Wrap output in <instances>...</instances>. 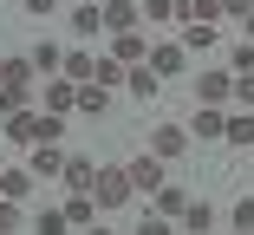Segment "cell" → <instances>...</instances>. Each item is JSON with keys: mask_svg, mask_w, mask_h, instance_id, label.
<instances>
[{"mask_svg": "<svg viewBox=\"0 0 254 235\" xmlns=\"http://www.w3.org/2000/svg\"><path fill=\"white\" fill-rule=\"evenodd\" d=\"M53 7H59V0H26V13H33V20H46Z\"/></svg>", "mask_w": 254, "mask_h": 235, "instance_id": "32", "label": "cell"}, {"mask_svg": "<svg viewBox=\"0 0 254 235\" xmlns=\"http://www.w3.org/2000/svg\"><path fill=\"white\" fill-rule=\"evenodd\" d=\"M105 105H111V85L78 78V105H72V111H85V118H105Z\"/></svg>", "mask_w": 254, "mask_h": 235, "instance_id": "5", "label": "cell"}, {"mask_svg": "<svg viewBox=\"0 0 254 235\" xmlns=\"http://www.w3.org/2000/svg\"><path fill=\"white\" fill-rule=\"evenodd\" d=\"M235 105L254 111V72H235Z\"/></svg>", "mask_w": 254, "mask_h": 235, "instance_id": "29", "label": "cell"}, {"mask_svg": "<svg viewBox=\"0 0 254 235\" xmlns=\"http://www.w3.org/2000/svg\"><path fill=\"white\" fill-rule=\"evenodd\" d=\"M157 85H163V78L150 72L143 59H137V66H124V91H130V98H157Z\"/></svg>", "mask_w": 254, "mask_h": 235, "instance_id": "10", "label": "cell"}, {"mask_svg": "<svg viewBox=\"0 0 254 235\" xmlns=\"http://www.w3.org/2000/svg\"><path fill=\"white\" fill-rule=\"evenodd\" d=\"M59 176H65V190H91L98 163H91V157H65V170H59Z\"/></svg>", "mask_w": 254, "mask_h": 235, "instance_id": "20", "label": "cell"}, {"mask_svg": "<svg viewBox=\"0 0 254 235\" xmlns=\"http://www.w3.org/2000/svg\"><path fill=\"white\" fill-rule=\"evenodd\" d=\"M228 72H254V46H228Z\"/></svg>", "mask_w": 254, "mask_h": 235, "instance_id": "28", "label": "cell"}, {"mask_svg": "<svg viewBox=\"0 0 254 235\" xmlns=\"http://www.w3.org/2000/svg\"><path fill=\"white\" fill-rule=\"evenodd\" d=\"M20 229H26V216H20L13 196H7V203H0V235H20Z\"/></svg>", "mask_w": 254, "mask_h": 235, "instance_id": "24", "label": "cell"}, {"mask_svg": "<svg viewBox=\"0 0 254 235\" xmlns=\"http://www.w3.org/2000/svg\"><path fill=\"white\" fill-rule=\"evenodd\" d=\"M72 33H78V39H98V33H105V13H98V0L72 7Z\"/></svg>", "mask_w": 254, "mask_h": 235, "instance_id": "16", "label": "cell"}, {"mask_svg": "<svg viewBox=\"0 0 254 235\" xmlns=\"http://www.w3.org/2000/svg\"><path fill=\"white\" fill-rule=\"evenodd\" d=\"M137 235H170V216H157V209L137 216Z\"/></svg>", "mask_w": 254, "mask_h": 235, "instance_id": "27", "label": "cell"}, {"mask_svg": "<svg viewBox=\"0 0 254 235\" xmlns=\"http://www.w3.org/2000/svg\"><path fill=\"white\" fill-rule=\"evenodd\" d=\"M241 26H248V39H254V7H248V13H241Z\"/></svg>", "mask_w": 254, "mask_h": 235, "instance_id": "33", "label": "cell"}, {"mask_svg": "<svg viewBox=\"0 0 254 235\" xmlns=\"http://www.w3.org/2000/svg\"><path fill=\"white\" fill-rule=\"evenodd\" d=\"M195 98H202V105H228V98H235V72H228V66H209V72L195 78Z\"/></svg>", "mask_w": 254, "mask_h": 235, "instance_id": "2", "label": "cell"}, {"mask_svg": "<svg viewBox=\"0 0 254 235\" xmlns=\"http://www.w3.org/2000/svg\"><path fill=\"white\" fill-rule=\"evenodd\" d=\"M39 105H46V111H59V118H65V111H72V105H78V85H72V78H65V72H59V78H53V85H46V91H39Z\"/></svg>", "mask_w": 254, "mask_h": 235, "instance_id": "4", "label": "cell"}, {"mask_svg": "<svg viewBox=\"0 0 254 235\" xmlns=\"http://www.w3.org/2000/svg\"><path fill=\"white\" fill-rule=\"evenodd\" d=\"M150 151H157L163 163L183 157V151H189V124H157V131H150Z\"/></svg>", "mask_w": 254, "mask_h": 235, "instance_id": "3", "label": "cell"}, {"mask_svg": "<svg viewBox=\"0 0 254 235\" xmlns=\"http://www.w3.org/2000/svg\"><path fill=\"white\" fill-rule=\"evenodd\" d=\"M98 222V203H91V190H72V203H65V229H91Z\"/></svg>", "mask_w": 254, "mask_h": 235, "instance_id": "13", "label": "cell"}, {"mask_svg": "<svg viewBox=\"0 0 254 235\" xmlns=\"http://www.w3.org/2000/svg\"><path fill=\"white\" fill-rule=\"evenodd\" d=\"M150 203H157V216H183V203H189V190H176V183H157V190H150Z\"/></svg>", "mask_w": 254, "mask_h": 235, "instance_id": "18", "label": "cell"}, {"mask_svg": "<svg viewBox=\"0 0 254 235\" xmlns=\"http://www.w3.org/2000/svg\"><path fill=\"white\" fill-rule=\"evenodd\" d=\"M7 137H13V144H39V111H7Z\"/></svg>", "mask_w": 254, "mask_h": 235, "instance_id": "12", "label": "cell"}, {"mask_svg": "<svg viewBox=\"0 0 254 235\" xmlns=\"http://www.w3.org/2000/svg\"><path fill=\"white\" fill-rule=\"evenodd\" d=\"M183 46L209 53V46H222V26H215V20H189V26H183Z\"/></svg>", "mask_w": 254, "mask_h": 235, "instance_id": "15", "label": "cell"}, {"mask_svg": "<svg viewBox=\"0 0 254 235\" xmlns=\"http://www.w3.org/2000/svg\"><path fill=\"white\" fill-rule=\"evenodd\" d=\"M130 170V183H137V190H157V183H163V157L157 151H150V157H137V163H124Z\"/></svg>", "mask_w": 254, "mask_h": 235, "instance_id": "14", "label": "cell"}, {"mask_svg": "<svg viewBox=\"0 0 254 235\" xmlns=\"http://www.w3.org/2000/svg\"><path fill=\"white\" fill-rule=\"evenodd\" d=\"M176 229H189V235H209V229H215V209L189 196V203H183V216H176Z\"/></svg>", "mask_w": 254, "mask_h": 235, "instance_id": "11", "label": "cell"}, {"mask_svg": "<svg viewBox=\"0 0 254 235\" xmlns=\"http://www.w3.org/2000/svg\"><path fill=\"white\" fill-rule=\"evenodd\" d=\"M26 59H33V72H59V59H65V53H59V46H33Z\"/></svg>", "mask_w": 254, "mask_h": 235, "instance_id": "23", "label": "cell"}, {"mask_svg": "<svg viewBox=\"0 0 254 235\" xmlns=\"http://www.w3.org/2000/svg\"><path fill=\"white\" fill-rule=\"evenodd\" d=\"M143 53H150V39H143L137 26H130V33H111V59H118V66H137Z\"/></svg>", "mask_w": 254, "mask_h": 235, "instance_id": "7", "label": "cell"}, {"mask_svg": "<svg viewBox=\"0 0 254 235\" xmlns=\"http://www.w3.org/2000/svg\"><path fill=\"white\" fill-rule=\"evenodd\" d=\"M33 229H39V235H59V229H65V209H39Z\"/></svg>", "mask_w": 254, "mask_h": 235, "instance_id": "25", "label": "cell"}, {"mask_svg": "<svg viewBox=\"0 0 254 235\" xmlns=\"http://www.w3.org/2000/svg\"><path fill=\"white\" fill-rule=\"evenodd\" d=\"M143 66L157 72V78H176V72H183V46H150V53H143Z\"/></svg>", "mask_w": 254, "mask_h": 235, "instance_id": "9", "label": "cell"}, {"mask_svg": "<svg viewBox=\"0 0 254 235\" xmlns=\"http://www.w3.org/2000/svg\"><path fill=\"white\" fill-rule=\"evenodd\" d=\"M189 20H222V0H189Z\"/></svg>", "mask_w": 254, "mask_h": 235, "instance_id": "30", "label": "cell"}, {"mask_svg": "<svg viewBox=\"0 0 254 235\" xmlns=\"http://www.w3.org/2000/svg\"><path fill=\"white\" fill-rule=\"evenodd\" d=\"M98 13H105V33H130L143 13L130 7V0H98Z\"/></svg>", "mask_w": 254, "mask_h": 235, "instance_id": "6", "label": "cell"}, {"mask_svg": "<svg viewBox=\"0 0 254 235\" xmlns=\"http://www.w3.org/2000/svg\"><path fill=\"white\" fill-rule=\"evenodd\" d=\"M222 144H235V151H248V144H254V111H235V118H228Z\"/></svg>", "mask_w": 254, "mask_h": 235, "instance_id": "19", "label": "cell"}, {"mask_svg": "<svg viewBox=\"0 0 254 235\" xmlns=\"http://www.w3.org/2000/svg\"><path fill=\"white\" fill-rule=\"evenodd\" d=\"M91 66H98V53H85V46H78V53H65V59H59V72H65L72 85H78V78H91Z\"/></svg>", "mask_w": 254, "mask_h": 235, "instance_id": "22", "label": "cell"}, {"mask_svg": "<svg viewBox=\"0 0 254 235\" xmlns=\"http://www.w3.org/2000/svg\"><path fill=\"white\" fill-rule=\"evenodd\" d=\"M26 170H33V176H59V170H65V151H59V144H33V163H26Z\"/></svg>", "mask_w": 254, "mask_h": 235, "instance_id": "17", "label": "cell"}, {"mask_svg": "<svg viewBox=\"0 0 254 235\" xmlns=\"http://www.w3.org/2000/svg\"><path fill=\"white\" fill-rule=\"evenodd\" d=\"M228 222H235L241 235H254V196H248V203H235V209H228Z\"/></svg>", "mask_w": 254, "mask_h": 235, "instance_id": "26", "label": "cell"}, {"mask_svg": "<svg viewBox=\"0 0 254 235\" xmlns=\"http://www.w3.org/2000/svg\"><path fill=\"white\" fill-rule=\"evenodd\" d=\"M248 7H254V0H222V20H241Z\"/></svg>", "mask_w": 254, "mask_h": 235, "instance_id": "31", "label": "cell"}, {"mask_svg": "<svg viewBox=\"0 0 254 235\" xmlns=\"http://www.w3.org/2000/svg\"><path fill=\"white\" fill-rule=\"evenodd\" d=\"M222 131H228V118H222V105H195V118H189V137H209V144H215Z\"/></svg>", "mask_w": 254, "mask_h": 235, "instance_id": "8", "label": "cell"}, {"mask_svg": "<svg viewBox=\"0 0 254 235\" xmlns=\"http://www.w3.org/2000/svg\"><path fill=\"white\" fill-rule=\"evenodd\" d=\"M130 196H137V183H130V170H118V163H105V170L91 176V203H98V209H124Z\"/></svg>", "mask_w": 254, "mask_h": 235, "instance_id": "1", "label": "cell"}, {"mask_svg": "<svg viewBox=\"0 0 254 235\" xmlns=\"http://www.w3.org/2000/svg\"><path fill=\"white\" fill-rule=\"evenodd\" d=\"M33 183H39L33 170H0V196H13V203H20V196H33Z\"/></svg>", "mask_w": 254, "mask_h": 235, "instance_id": "21", "label": "cell"}]
</instances>
